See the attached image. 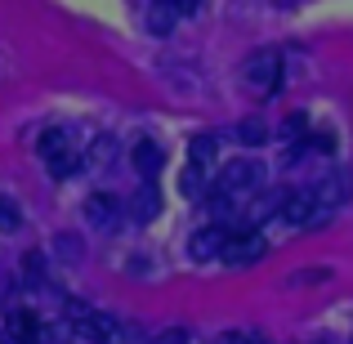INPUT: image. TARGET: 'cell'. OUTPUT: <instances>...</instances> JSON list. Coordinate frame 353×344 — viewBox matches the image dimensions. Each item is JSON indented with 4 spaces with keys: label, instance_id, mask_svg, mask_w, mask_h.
Masks as SVG:
<instances>
[{
    "label": "cell",
    "instance_id": "2e32d148",
    "mask_svg": "<svg viewBox=\"0 0 353 344\" xmlns=\"http://www.w3.org/2000/svg\"><path fill=\"white\" fill-rule=\"evenodd\" d=\"M179 188H183V197H201V192H206V170L188 161L183 174H179Z\"/></svg>",
    "mask_w": 353,
    "mask_h": 344
},
{
    "label": "cell",
    "instance_id": "3957f363",
    "mask_svg": "<svg viewBox=\"0 0 353 344\" xmlns=\"http://www.w3.org/2000/svg\"><path fill=\"white\" fill-rule=\"evenodd\" d=\"M268 255V241L259 237L255 228H237V232H228V246H224V264H233V268H250V264H259V259Z\"/></svg>",
    "mask_w": 353,
    "mask_h": 344
},
{
    "label": "cell",
    "instance_id": "44dd1931",
    "mask_svg": "<svg viewBox=\"0 0 353 344\" xmlns=\"http://www.w3.org/2000/svg\"><path fill=\"white\" fill-rule=\"evenodd\" d=\"M327 277H331L327 268H309V273H295L291 282H300V286H318V282H327Z\"/></svg>",
    "mask_w": 353,
    "mask_h": 344
},
{
    "label": "cell",
    "instance_id": "ffe728a7",
    "mask_svg": "<svg viewBox=\"0 0 353 344\" xmlns=\"http://www.w3.org/2000/svg\"><path fill=\"white\" fill-rule=\"evenodd\" d=\"M152 344H192V336H188V327H165Z\"/></svg>",
    "mask_w": 353,
    "mask_h": 344
},
{
    "label": "cell",
    "instance_id": "ac0fdd59",
    "mask_svg": "<svg viewBox=\"0 0 353 344\" xmlns=\"http://www.w3.org/2000/svg\"><path fill=\"white\" fill-rule=\"evenodd\" d=\"M18 224H23V215H18V201L0 197V228H5V232H14Z\"/></svg>",
    "mask_w": 353,
    "mask_h": 344
},
{
    "label": "cell",
    "instance_id": "6da1fadb",
    "mask_svg": "<svg viewBox=\"0 0 353 344\" xmlns=\"http://www.w3.org/2000/svg\"><path fill=\"white\" fill-rule=\"evenodd\" d=\"M259 183H264V165L241 156V161H228L224 170H219L215 192H219V197H228V201H237V197H246V192H259Z\"/></svg>",
    "mask_w": 353,
    "mask_h": 344
},
{
    "label": "cell",
    "instance_id": "d6986e66",
    "mask_svg": "<svg viewBox=\"0 0 353 344\" xmlns=\"http://www.w3.org/2000/svg\"><path fill=\"white\" fill-rule=\"evenodd\" d=\"M23 273H27V286H45V259L41 255H27L23 259Z\"/></svg>",
    "mask_w": 353,
    "mask_h": 344
},
{
    "label": "cell",
    "instance_id": "603a6c76",
    "mask_svg": "<svg viewBox=\"0 0 353 344\" xmlns=\"http://www.w3.org/2000/svg\"><path fill=\"white\" fill-rule=\"evenodd\" d=\"M313 148H318V152H331V148H336V134H327V130L313 134Z\"/></svg>",
    "mask_w": 353,
    "mask_h": 344
},
{
    "label": "cell",
    "instance_id": "5bb4252c",
    "mask_svg": "<svg viewBox=\"0 0 353 344\" xmlns=\"http://www.w3.org/2000/svg\"><path fill=\"white\" fill-rule=\"evenodd\" d=\"M174 27V9L165 5V0H152V9H148V32L152 36H170Z\"/></svg>",
    "mask_w": 353,
    "mask_h": 344
},
{
    "label": "cell",
    "instance_id": "e0dca14e",
    "mask_svg": "<svg viewBox=\"0 0 353 344\" xmlns=\"http://www.w3.org/2000/svg\"><path fill=\"white\" fill-rule=\"evenodd\" d=\"M282 134H286V139H295V143H300V139L309 143V117H304V112H291V117L282 121Z\"/></svg>",
    "mask_w": 353,
    "mask_h": 344
},
{
    "label": "cell",
    "instance_id": "277c9868",
    "mask_svg": "<svg viewBox=\"0 0 353 344\" xmlns=\"http://www.w3.org/2000/svg\"><path fill=\"white\" fill-rule=\"evenodd\" d=\"M241 77H246V85H255V90H277L282 85V54L277 50H255L246 59V72H241Z\"/></svg>",
    "mask_w": 353,
    "mask_h": 344
},
{
    "label": "cell",
    "instance_id": "9a60e30c",
    "mask_svg": "<svg viewBox=\"0 0 353 344\" xmlns=\"http://www.w3.org/2000/svg\"><path fill=\"white\" fill-rule=\"evenodd\" d=\"M237 143H246V148H259V143H268V125L259 117H246V121H237Z\"/></svg>",
    "mask_w": 353,
    "mask_h": 344
},
{
    "label": "cell",
    "instance_id": "7402d4cb",
    "mask_svg": "<svg viewBox=\"0 0 353 344\" xmlns=\"http://www.w3.org/2000/svg\"><path fill=\"white\" fill-rule=\"evenodd\" d=\"M165 5L174 9V18H188V14H197V9H201V0H165Z\"/></svg>",
    "mask_w": 353,
    "mask_h": 344
},
{
    "label": "cell",
    "instance_id": "8fae6325",
    "mask_svg": "<svg viewBox=\"0 0 353 344\" xmlns=\"http://www.w3.org/2000/svg\"><path fill=\"white\" fill-rule=\"evenodd\" d=\"M161 161H165V148H161V143H152V139H143V143L134 148V170H139V174H148V179L161 170Z\"/></svg>",
    "mask_w": 353,
    "mask_h": 344
},
{
    "label": "cell",
    "instance_id": "cb8c5ba5",
    "mask_svg": "<svg viewBox=\"0 0 353 344\" xmlns=\"http://www.w3.org/2000/svg\"><path fill=\"white\" fill-rule=\"evenodd\" d=\"M219 344H250V336H246V331H224Z\"/></svg>",
    "mask_w": 353,
    "mask_h": 344
},
{
    "label": "cell",
    "instance_id": "4fadbf2b",
    "mask_svg": "<svg viewBox=\"0 0 353 344\" xmlns=\"http://www.w3.org/2000/svg\"><path fill=\"white\" fill-rule=\"evenodd\" d=\"M215 152H219V139H215V134H197V139L188 143V161H192V165H201V170H210Z\"/></svg>",
    "mask_w": 353,
    "mask_h": 344
},
{
    "label": "cell",
    "instance_id": "9c48e42d",
    "mask_svg": "<svg viewBox=\"0 0 353 344\" xmlns=\"http://www.w3.org/2000/svg\"><path fill=\"white\" fill-rule=\"evenodd\" d=\"M41 156H45L50 165H54V161H63V156H77V139H72L63 125L45 130V134H41Z\"/></svg>",
    "mask_w": 353,
    "mask_h": 344
},
{
    "label": "cell",
    "instance_id": "7a4b0ae2",
    "mask_svg": "<svg viewBox=\"0 0 353 344\" xmlns=\"http://www.w3.org/2000/svg\"><path fill=\"white\" fill-rule=\"evenodd\" d=\"M68 327L77 331L81 340L108 344V340H112V327H117V318H108V313L90 309V304H77V300H68Z\"/></svg>",
    "mask_w": 353,
    "mask_h": 344
},
{
    "label": "cell",
    "instance_id": "52a82bcc",
    "mask_svg": "<svg viewBox=\"0 0 353 344\" xmlns=\"http://www.w3.org/2000/svg\"><path fill=\"white\" fill-rule=\"evenodd\" d=\"M224 246H228V228L224 224H210V228H201V232H192V259H219L224 255Z\"/></svg>",
    "mask_w": 353,
    "mask_h": 344
},
{
    "label": "cell",
    "instance_id": "30bf717a",
    "mask_svg": "<svg viewBox=\"0 0 353 344\" xmlns=\"http://www.w3.org/2000/svg\"><path fill=\"white\" fill-rule=\"evenodd\" d=\"M117 210H121V201H112L108 192H94V197L85 201V219L94 228H112L117 224Z\"/></svg>",
    "mask_w": 353,
    "mask_h": 344
},
{
    "label": "cell",
    "instance_id": "7c38bea8",
    "mask_svg": "<svg viewBox=\"0 0 353 344\" xmlns=\"http://www.w3.org/2000/svg\"><path fill=\"white\" fill-rule=\"evenodd\" d=\"M157 210H161V197H157L152 183H143V188L130 197V215H134L139 224H148V219H157Z\"/></svg>",
    "mask_w": 353,
    "mask_h": 344
},
{
    "label": "cell",
    "instance_id": "5b68a950",
    "mask_svg": "<svg viewBox=\"0 0 353 344\" xmlns=\"http://www.w3.org/2000/svg\"><path fill=\"white\" fill-rule=\"evenodd\" d=\"M313 201H318L322 210H336V206H345V201L353 197V170H331V174H322L318 183H313Z\"/></svg>",
    "mask_w": 353,
    "mask_h": 344
},
{
    "label": "cell",
    "instance_id": "8992f818",
    "mask_svg": "<svg viewBox=\"0 0 353 344\" xmlns=\"http://www.w3.org/2000/svg\"><path fill=\"white\" fill-rule=\"evenodd\" d=\"M282 219L295 224V228H313V224H322V206L313 201V192H286Z\"/></svg>",
    "mask_w": 353,
    "mask_h": 344
},
{
    "label": "cell",
    "instance_id": "ba28073f",
    "mask_svg": "<svg viewBox=\"0 0 353 344\" xmlns=\"http://www.w3.org/2000/svg\"><path fill=\"white\" fill-rule=\"evenodd\" d=\"M5 336L14 340V344H41V318L36 313H9L5 318Z\"/></svg>",
    "mask_w": 353,
    "mask_h": 344
}]
</instances>
